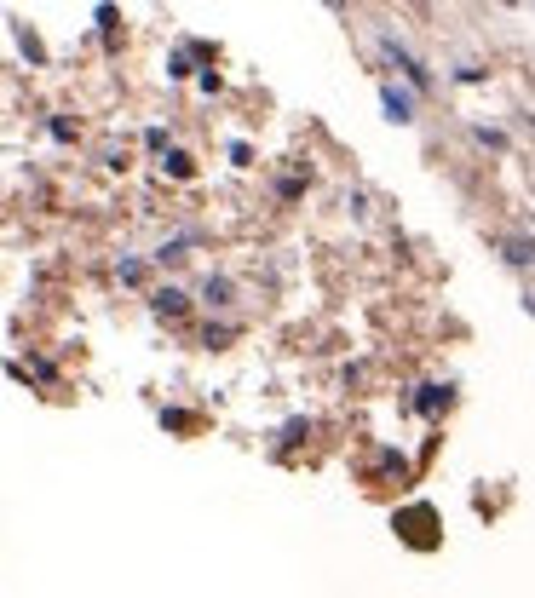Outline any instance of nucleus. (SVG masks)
<instances>
[{
    "instance_id": "f257e3e1",
    "label": "nucleus",
    "mask_w": 535,
    "mask_h": 598,
    "mask_svg": "<svg viewBox=\"0 0 535 598\" xmlns=\"http://www.w3.org/2000/svg\"><path fill=\"white\" fill-rule=\"evenodd\" d=\"M185 305L190 299L179 294V288H156V311H162V317H185Z\"/></svg>"
},
{
    "instance_id": "f03ea898",
    "label": "nucleus",
    "mask_w": 535,
    "mask_h": 598,
    "mask_svg": "<svg viewBox=\"0 0 535 598\" xmlns=\"http://www.w3.org/2000/svg\"><path fill=\"white\" fill-rule=\"evenodd\" d=\"M380 98H386V110H392V121H415V98H403L397 87H386Z\"/></svg>"
},
{
    "instance_id": "7ed1b4c3",
    "label": "nucleus",
    "mask_w": 535,
    "mask_h": 598,
    "mask_svg": "<svg viewBox=\"0 0 535 598\" xmlns=\"http://www.w3.org/2000/svg\"><path fill=\"white\" fill-rule=\"evenodd\" d=\"M392 58H397V69H403V75H409L415 87H426V69H420V64H415V58H409V52H403L397 41H392Z\"/></svg>"
},
{
    "instance_id": "20e7f679",
    "label": "nucleus",
    "mask_w": 535,
    "mask_h": 598,
    "mask_svg": "<svg viewBox=\"0 0 535 598\" xmlns=\"http://www.w3.org/2000/svg\"><path fill=\"white\" fill-rule=\"evenodd\" d=\"M202 294H208L213 305H231V282H225V276H208V288H202Z\"/></svg>"
},
{
    "instance_id": "39448f33",
    "label": "nucleus",
    "mask_w": 535,
    "mask_h": 598,
    "mask_svg": "<svg viewBox=\"0 0 535 598\" xmlns=\"http://www.w3.org/2000/svg\"><path fill=\"white\" fill-rule=\"evenodd\" d=\"M443 403H449V391H443V386H426V391H420V409H426V414L443 409Z\"/></svg>"
},
{
    "instance_id": "423d86ee",
    "label": "nucleus",
    "mask_w": 535,
    "mask_h": 598,
    "mask_svg": "<svg viewBox=\"0 0 535 598\" xmlns=\"http://www.w3.org/2000/svg\"><path fill=\"white\" fill-rule=\"evenodd\" d=\"M512 265H535V242H507Z\"/></svg>"
},
{
    "instance_id": "0eeeda50",
    "label": "nucleus",
    "mask_w": 535,
    "mask_h": 598,
    "mask_svg": "<svg viewBox=\"0 0 535 598\" xmlns=\"http://www.w3.org/2000/svg\"><path fill=\"white\" fill-rule=\"evenodd\" d=\"M167 173H173V179H190V156H167Z\"/></svg>"
}]
</instances>
